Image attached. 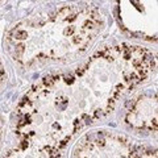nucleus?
I'll return each instance as SVG.
<instances>
[{
    "mask_svg": "<svg viewBox=\"0 0 158 158\" xmlns=\"http://www.w3.org/2000/svg\"><path fill=\"white\" fill-rule=\"evenodd\" d=\"M156 54L133 44L96 52L75 70L42 78L16 108L15 132L23 141L63 150L83 127L110 113L117 100L156 70Z\"/></svg>",
    "mask_w": 158,
    "mask_h": 158,
    "instance_id": "1",
    "label": "nucleus"
},
{
    "mask_svg": "<svg viewBox=\"0 0 158 158\" xmlns=\"http://www.w3.org/2000/svg\"><path fill=\"white\" fill-rule=\"evenodd\" d=\"M115 15L128 36L157 41V2H117Z\"/></svg>",
    "mask_w": 158,
    "mask_h": 158,
    "instance_id": "4",
    "label": "nucleus"
},
{
    "mask_svg": "<svg viewBox=\"0 0 158 158\" xmlns=\"http://www.w3.org/2000/svg\"><path fill=\"white\" fill-rule=\"evenodd\" d=\"M6 78H7V74H6V70H4V66H3L2 61H0V87H2L4 81H6Z\"/></svg>",
    "mask_w": 158,
    "mask_h": 158,
    "instance_id": "7",
    "label": "nucleus"
},
{
    "mask_svg": "<svg viewBox=\"0 0 158 158\" xmlns=\"http://www.w3.org/2000/svg\"><path fill=\"white\" fill-rule=\"evenodd\" d=\"M4 158H62V152L37 142L20 140Z\"/></svg>",
    "mask_w": 158,
    "mask_h": 158,
    "instance_id": "6",
    "label": "nucleus"
},
{
    "mask_svg": "<svg viewBox=\"0 0 158 158\" xmlns=\"http://www.w3.org/2000/svg\"><path fill=\"white\" fill-rule=\"evenodd\" d=\"M73 158H157V152L127 136L98 129L86 133L78 141Z\"/></svg>",
    "mask_w": 158,
    "mask_h": 158,
    "instance_id": "3",
    "label": "nucleus"
},
{
    "mask_svg": "<svg viewBox=\"0 0 158 158\" xmlns=\"http://www.w3.org/2000/svg\"><path fill=\"white\" fill-rule=\"evenodd\" d=\"M125 124L135 131L157 132V95L141 94L125 112Z\"/></svg>",
    "mask_w": 158,
    "mask_h": 158,
    "instance_id": "5",
    "label": "nucleus"
},
{
    "mask_svg": "<svg viewBox=\"0 0 158 158\" xmlns=\"http://www.w3.org/2000/svg\"><path fill=\"white\" fill-rule=\"evenodd\" d=\"M104 25L100 9L92 4H69L48 16L27 19L6 33L4 45L17 65L33 67L66 62L82 56Z\"/></svg>",
    "mask_w": 158,
    "mask_h": 158,
    "instance_id": "2",
    "label": "nucleus"
},
{
    "mask_svg": "<svg viewBox=\"0 0 158 158\" xmlns=\"http://www.w3.org/2000/svg\"><path fill=\"white\" fill-rule=\"evenodd\" d=\"M2 138H3V120L0 117V145H2Z\"/></svg>",
    "mask_w": 158,
    "mask_h": 158,
    "instance_id": "8",
    "label": "nucleus"
}]
</instances>
